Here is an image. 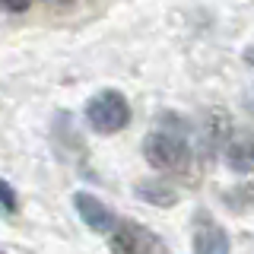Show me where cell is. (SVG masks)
<instances>
[{
  "mask_svg": "<svg viewBox=\"0 0 254 254\" xmlns=\"http://www.w3.org/2000/svg\"><path fill=\"white\" fill-rule=\"evenodd\" d=\"M143 159H146L156 172L178 175V172H185L188 162H190V146L169 130H153V133L143 137Z\"/></svg>",
  "mask_w": 254,
  "mask_h": 254,
  "instance_id": "6da1fadb",
  "label": "cell"
},
{
  "mask_svg": "<svg viewBox=\"0 0 254 254\" xmlns=\"http://www.w3.org/2000/svg\"><path fill=\"white\" fill-rule=\"evenodd\" d=\"M86 121L95 133H118L130 124V102L118 89H102L86 105Z\"/></svg>",
  "mask_w": 254,
  "mask_h": 254,
  "instance_id": "7a4b0ae2",
  "label": "cell"
},
{
  "mask_svg": "<svg viewBox=\"0 0 254 254\" xmlns=\"http://www.w3.org/2000/svg\"><path fill=\"white\" fill-rule=\"evenodd\" d=\"M111 251H124V254H146V251H169L162 238H156L153 232L140 226V222H121L118 232L111 235Z\"/></svg>",
  "mask_w": 254,
  "mask_h": 254,
  "instance_id": "3957f363",
  "label": "cell"
},
{
  "mask_svg": "<svg viewBox=\"0 0 254 254\" xmlns=\"http://www.w3.org/2000/svg\"><path fill=\"white\" fill-rule=\"evenodd\" d=\"M73 206H76L79 219H83L92 232H99V235L102 232H111V229H115V222H118L115 213H111L95 194H89V190H76V194H73Z\"/></svg>",
  "mask_w": 254,
  "mask_h": 254,
  "instance_id": "277c9868",
  "label": "cell"
},
{
  "mask_svg": "<svg viewBox=\"0 0 254 254\" xmlns=\"http://www.w3.org/2000/svg\"><path fill=\"white\" fill-rule=\"evenodd\" d=\"M194 251L197 254H226L229 251V235L222 232L210 216H203V226L194 232Z\"/></svg>",
  "mask_w": 254,
  "mask_h": 254,
  "instance_id": "5b68a950",
  "label": "cell"
},
{
  "mask_svg": "<svg viewBox=\"0 0 254 254\" xmlns=\"http://www.w3.org/2000/svg\"><path fill=\"white\" fill-rule=\"evenodd\" d=\"M229 169L238 175H254V140H238L226 149Z\"/></svg>",
  "mask_w": 254,
  "mask_h": 254,
  "instance_id": "8992f818",
  "label": "cell"
},
{
  "mask_svg": "<svg viewBox=\"0 0 254 254\" xmlns=\"http://www.w3.org/2000/svg\"><path fill=\"white\" fill-rule=\"evenodd\" d=\"M137 194L143 197V200L162 206V210L175 206V190H172L169 185H162V181H146V185H137Z\"/></svg>",
  "mask_w": 254,
  "mask_h": 254,
  "instance_id": "52a82bcc",
  "label": "cell"
},
{
  "mask_svg": "<svg viewBox=\"0 0 254 254\" xmlns=\"http://www.w3.org/2000/svg\"><path fill=\"white\" fill-rule=\"evenodd\" d=\"M226 203H232L235 210H254V185H242L226 194Z\"/></svg>",
  "mask_w": 254,
  "mask_h": 254,
  "instance_id": "ba28073f",
  "label": "cell"
},
{
  "mask_svg": "<svg viewBox=\"0 0 254 254\" xmlns=\"http://www.w3.org/2000/svg\"><path fill=\"white\" fill-rule=\"evenodd\" d=\"M0 194H3V213H16V190H13V185L10 181H0Z\"/></svg>",
  "mask_w": 254,
  "mask_h": 254,
  "instance_id": "9c48e42d",
  "label": "cell"
},
{
  "mask_svg": "<svg viewBox=\"0 0 254 254\" xmlns=\"http://www.w3.org/2000/svg\"><path fill=\"white\" fill-rule=\"evenodd\" d=\"M3 6L10 13H22V10H29V0H3Z\"/></svg>",
  "mask_w": 254,
  "mask_h": 254,
  "instance_id": "30bf717a",
  "label": "cell"
},
{
  "mask_svg": "<svg viewBox=\"0 0 254 254\" xmlns=\"http://www.w3.org/2000/svg\"><path fill=\"white\" fill-rule=\"evenodd\" d=\"M245 61H248V64H254V45L248 48V51H245Z\"/></svg>",
  "mask_w": 254,
  "mask_h": 254,
  "instance_id": "8fae6325",
  "label": "cell"
}]
</instances>
